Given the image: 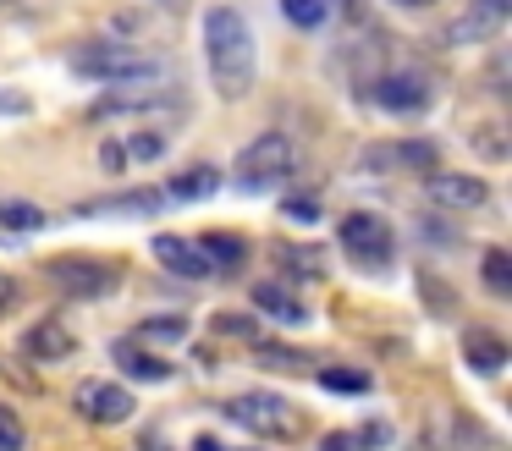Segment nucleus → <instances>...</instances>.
<instances>
[{
	"label": "nucleus",
	"instance_id": "1",
	"mask_svg": "<svg viewBox=\"0 0 512 451\" xmlns=\"http://www.w3.org/2000/svg\"><path fill=\"white\" fill-rule=\"evenodd\" d=\"M204 55H210V83L221 99H243L254 88V33L248 17L232 6L204 11Z\"/></svg>",
	"mask_w": 512,
	"mask_h": 451
},
{
	"label": "nucleus",
	"instance_id": "2",
	"mask_svg": "<svg viewBox=\"0 0 512 451\" xmlns=\"http://www.w3.org/2000/svg\"><path fill=\"white\" fill-rule=\"evenodd\" d=\"M72 72L100 77V83H127V77H160V61L122 39H94L83 50H72Z\"/></svg>",
	"mask_w": 512,
	"mask_h": 451
},
{
	"label": "nucleus",
	"instance_id": "3",
	"mask_svg": "<svg viewBox=\"0 0 512 451\" xmlns=\"http://www.w3.org/2000/svg\"><path fill=\"white\" fill-rule=\"evenodd\" d=\"M226 418L243 424L248 435H270V440H292L303 429V413L276 391H254V396H232L226 402Z\"/></svg>",
	"mask_w": 512,
	"mask_h": 451
},
{
	"label": "nucleus",
	"instance_id": "4",
	"mask_svg": "<svg viewBox=\"0 0 512 451\" xmlns=\"http://www.w3.org/2000/svg\"><path fill=\"white\" fill-rule=\"evenodd\" d=\"M144 110H182V94L166 88V83H149V77H127V83H116L111 94L94 99L89 116L111 121V116H144Z\"/></svg>",
	"mask_w": 512,
	"mask_h": 451
},
{
	"label": "nucleus",
	"instance_id": "5",
	"mask_svg": "<svg viewBox=\"0 0 512 451\" xmlns=\"http://www.w3.org/2000/svg\"><path fill=\"white\" fill-rule=\"evenodd\" d=\"M292 160H298V149H292L287 132H259V138L237 154V182L243 187H270V182H281V176L292 171Z\"/></svg>",
	"mask_w": 512,
	"mask_h": 451
},
{
	"label": "nucleus",
	"instance_id": "6",
	"mask_svg": "<svg viewBox=\"0 0 512 451\" xmlns=\"http://www.w3.org/2000/svg\"><path fill=\"white\" fill-rule=\"evenodd\" d=\"M336 237H342V248L353 253L358 264H386L391 259V226L380 215H369V209H353V215H342V226H336Z\"/></svg>",
	"mask_w": 512,
	"mask_h": 451
},
{
	"label": "nucleus",
	"instance_id": "7",
	"mask_svg": "<svg viewBox=\"0 0 512 451\" xmlns=\"http://www.w3.org/2000/svg\"><path fill=\"white\" fill-rule=\"evenodd\" d=\"M45 275L67 297H105L116 281H122V270H111V264H100V259H50Z\"/></svg>",
	"mask_w": 512,
	"mask_h": 451
},
{
	"label": "nucleus",
	"instance_id": "8",
	"mask_svg": "<svg viewBox=\"0 0 512 451\" xmlns=\"http://www.w3.org/2000/svg\"><path fill=\"white\" fill-rule=\"evenodd\" d=\"M72 402H78V413L94 418V424H122V418H133V391H122V385H111V380H83L78 391H72Z\"/></svg>",
	"mask_w": 512,
	"mask_h": 451
},
{
	"label": "nucleus",
	"instance_id": "9",
	"mask_svg": "<svg viewBox=\"0 0 512 451\" xmlns=\"http://www.w3.org/2000/svg\"><path fill=\"white\" fill-rule=\"evenodd\" d=\"M424 193L441 209H479L490 198V187L479 182V176H463V171H430L424 176Z\"/></svg>",
	"mask_w": 512,
	"mask_h": 451
},
{
	"label": "nucleus",
	"instance_id": "10",
	"mask_svg": "<svg viewBox=\"0 0 512 451\" xmlns=\"http://www.w3.org/2000/svg\"><path fill=\"white\" fill-rule=\"evenodd\" d=\"M369 99H375L380 110H424L430 105V83L413 77V72H386V77H375Z\"/></svg>",
	"mask_w": 512,
	"mask_h": 451
},
{
	"label": "nucleus",
	"instance_id": "11",
	"mask_svg": "<svg viewBox=\"0 0 512 451\" xmlns=\"http://www.w3.org/2000/svg\"><path fill=\"white\" fill-rule=\"evenodd\" d=\"M512 0H474V6L463 11V17L446 28V39L452 44H474V39H490V33H501V22H507Z\"/></svg>",
	"mask_w": 512,
	"mask_h": 451
},
{
	"label": "nucleus",
	"instance_id": "12",
	"mask_svg": "<svg viewBox=\"0 0 512 451\" xmlns=\"http://www.w3.org/2000/svg\"><path fill=\"white\" fill-rule=\"evenodd\" d=\"M155 259L166 264L171 275H182V281H204L210 275V259L199 253V242H188V237H155Z\"/></svg>",
	"mask_w": 512,
	"mask_h": 451
},
{
	"label": "nucleus",
	"instance_id": "13",
	"mask_svg": "<svg viewBox=\"0 0 512 451\" xmlns=\"http://www.w3.org/2000/svg\"><path fill=\"white\" fill-rule=\"evenodd\" d=\"M160 187H138V193H116V198H89V204H78L83 220H100V215H155L160 209Z\"/></svg>",
	"mask_w": 512,
	"mask_h": 451
},
{
	"label": "nucleus",
	"instance_id": "14",
	"mask_svg": "<svg viewBox=\"0 0 512 451\" xmlns=\"http://www.w3.org/2000/svg\"><path fill=\"white\" fill-rule=\"evenodd\" d=\"M446 451H507V440L496 435V429H485L479 418H446V435H441Z\"/></svg>",
	"mask_w": 512,
	"mask_h": 451
},
{
	"label": "nucleus",
	"instance_id": "15",
	"mask_svg": "<svg viewBox=\"0 0 512 451\" xmlns=\"http://www.w3.org/2000/svg\"><path fill=\"white\" fill-rule=\"evenodd\" d=\"M23 352H28V358H39V363H56V358H67V352H72V330L61 325V319H39V325L23 336Z\"/></svg>",
	"mask_w": 512,
	"mask_h": 451
},
{
	"label": "nucleus",
	"instance_id": "16",
	"mask_svg": "<svg viewBox=\"0 0 512 451\" xmlns=\"http://www.w3.org/2000/svg\"><path fill=\"white\" fill-rule=\"evenodd\" d=\"M463 363H468V369H479V374H496L501 363H507V341H501L496 330L474 325L463 336Z\"/></svg>",
	"mask_w": 512,
	"mask_h": 451
},
{
	"label": "nucleus",
	"instance_id": "17",
	"mask_svg": "<svg viewBox=\"0 0 512 451\" xmlns=\"http://www.w3.org/2000/svg\"><path fill=\"white\" fill-rule=\"evenodd\" d=\"M111 358H116V369L133 374V380H171V363L155 358V352H144L138 341H116Z\"/></svg>",
	"mask_w": 512,
	"mask_h": 451
},
{
	"label": "nucleus",
	"instance_id": "18",
	"mask_svg": "<svg viewBox=\"0 0 512 451\" xmlns=\"http://www.w3.org/2000/svg\"><path fill=\"white\" fill-rule=\"evenodd\" d=\"M364 165H380V171H386V165H413V171H430L435 149H430V143H391V149H369Z\"/></svg>",
	"mask_w": 512,
	"mask_h": 451
},
{
	"label": "nucleus",
	"instance_id": "19",
	"mask_svg": "<svg viewBox=\"0 0 512 451\" xmlns=\"http://www.w3.org/2000/svg\"><path fill=\"white\" fill-rule=\"evenodd\" d=\"M386 440H391L386 424H364V429H336V435H325L320 451H375V446H386Z\"/></svg>",
	"mask_w": 512,
	"mask_h": 451
},
{
	"label": "nucleus",
	"instance_id": "20",
	"mask_svg": "<svg viewBox=\"0 0 512 451\" xmlns=\"http://www.w3.org/2000/svg\"><path fill=\"white\" fill-rule=\"evenodd\" d=\"M199 253L210 259V270H237V264L248 259L243 237H232V231H210V237L199 242Z\"/></svg>",
	"mask_w": 512,
	"mask_h": 451
},
{
	"label": "nucleus",
	"instance_id": "21",
	"mask_svg": "<svg viewBox=\"0 0 512 451\" xmlns=\"http://www.w3.org/2000/svg\"><path fill=\"white\" fill-rule=\"evenodd\" d=\"M215 187H221V171H215V165H193V171L171 176L166 198H210Z\"/></svg>",
	"mask_w": 512,
	"mask_h": 451
},
{
	"label": "nucleus",
	"instance_id": "22",
	"mask_svg": "<svg viewBox=\"0 0 512 451\" xmlns=\"http://www.w3.org/2000/svg\"><path fill=\"white\" fill-rule=\"evenodd\" d=\"M479 270H485V286L496 297H512V259H507V248H490L485 259H479Z\"/></svg>",
	"mask_w": 512,
	"mask_h": 451
},
{
	"label": "nucleus",
	"instance_id": "23",
	"mask_svg": "<svg viewBox=\"0 0 512 451\" xmlns=\"http://www.w3.org/2000/svg\"><path fill=\"white\" fill-rule=\"evenodd\" d=\"M254 303L265 308V314H276V319H292V325H303V308L292 303V297L281 292V286H259V292H254Z\"/></svg>",
	"mask_w": 512,
	"mask_h": 451
},
{
	"label": "nucleus",
	"instance_id": "24",
	"mask_svg": "<svg viewBox=\"0 0 512 451\" xmlns=\"http://www.w3.org/2000/svg\"><path fill=\"white\" fill-rule=\"evenodd\" d=\"M320 385H325V391H342V396H364L369 391V374L364 369H325Z\"/></svg>",
	"mask_w": 512,
	"mask_h": 451
},
{
	"label": "nucleus",
	"instance_id": "25",
	"mask_svg": "<svg viewBox=\"0 0 512 451\" xmlns=\"http://www.w3.org/2000/svg\"><path fill=\"white\" fill-rule=\"evenodd\" d=\"M281 11H287V17L298 22V28H320L331 6H325V0H281Z\"/></svg>",
	"mask_w": 512,
	"mask_h": 451
},
{
	"label": "nucleus",
	"instance_id": "26",
	"mask_svg": "<svg viewBox=\"0 0 512 451\" xmlns=\"http://www.w3.org/2000/svg\"><path fill=\"white\" fill-rule=\"evenodd\" d=\"M0 226H12V231H39V226H45V215H39L34 204H0Z\"/></svg>",
	"mask_w": 512,
	"mask_h": 451
},
{
	"label": "nucleus",
	"instance_id": "27",
	"mask_svg": "<svg viewBox=\"0 0 512 451\" xmlns=\"http://www.w3.org/2000/svg\"><path fill=\"white\" fill-rule=\"evenodd\" d=\"M0 451H28V435H23V418L12 407H0Z\"/></svg>",
	"mask_w": 512,
	"mask_h": 451
},
{
	"label": "nucleus",
	"instance_id": "28",
	"mask_svg": "<svg viewBox=\"0 0 512 451\" xmlns=\"http://www.w3.org/2000/svg\"><path fill=\"white\" fill-rule=\"evenodd\" d=\"M221 336H243V341H254V314H215L210 319Z\"/></svg>",
	"mask_w": 512,
	"mask_h": 451
},
{
	"label": "nucleus",
	"instance_id": "29",
	"mask_svg": "<svg viewBox=\"0 0 512 451\" xmlns=\"http://www.w3.org/2000/svg\"><path fill=\"white\" fill-rule=\"evenodd\" d=\"M259 358L276 363V369H309V358H303V352H276V341H265V347H259Z\"/></svg>",
	"mask_w": 512,
	"mask_h": 451
},
{
	"label": "nucleus",
	"instance_id": "30",
	"mask_svg": "<svg viewBox=\"0 0 512 451\" xmlns=\"http://www.w3.org/2000/svg\"><path fill=\"white\" fill-rule=\"evenodd\" d=\"M127 154H138V160H160V154H166V138H160V132H138Z\"/></svg>",
	"mask_w": 512,
	"mask_h": 451
},
{
	"label": "nucleus",
	"instance_id": "31",
	"mask_svg": "<svg viewBox=\"0 0 512 451\" xmlns=\"http://www.w3.org/2000/svg\"><path fill=\"white\" fill-rule=\"evenodd\" d=\"M182 330H188L182 319H144V336H166V341H177Z\"/></svg>",
	"mask_w": 512,
	"mask_h": 451
},
{
	"label": "nucleus",
	"instance_id": "32",
	"mask_svg": "<svg viewBox=\"0 0 512 451\" xmlns=\"http://www.w3.org/2000/svg\"><path fill=\"white\" fill-rule=\"evenodd\" d=\"M287 220H298V226H309V220H320V209H314V198H292V204H287Z\"/></svg>",
	"mask_w": 512,
	"mask_h": 451
},
{
	"label": "nucleus",
	"instance_id": "33",
	"mask_svg": "<svg viewBox=\"0 0 512 451\" xmlns=\"http://www.w3.org/2000/svg\"><path fill=\"white\" fill-rule=\"evenodd\" d=\"M100 160L111 165V171H122V165H127V149H122V143H105V149H100Z\"/></svg>",
	"mask_w": 512,
	"mask_h": 451
},
{
	"label": "nucleus",
	"instance_id": "34",
	"mask_svg": "<svg viewBox=\"0 0 512 451\" xmlns=\"http://www.w3.org/2000/svg\"><path fill=\"white\" fill-rule=\"evenodd\" d=\"M12 303H17V281H12V275H0V314H6Z\"/></svg>",
	"mask_w": 512,
	"mask_h": 451
},
{
	"label": "nucleus",
	"instance_id": "35",
	"mask_svg": "<svg viewBox=\"0 0 512 451\" xmlns=\"http://www.w3.org/2000/svg\"><path fill=\"white\" fill-rule=\"evenodd\" d=\"M0 110H23V99H17V94H0Z\"/></svg>",
	"mask_w": 512,
	"mask_h": 451
},
{
	"label": "nucleus",
	"instance_id": "36",
	"mask_svg": "<svg viewBox=\"0 0 512 451\" xmlns=\"http://www.w3.org/2000/svg\"><path fill=\"white\" fill-rule=\"evenodd\" d=\"M155 6H166V11H182V6H188V0H155Z\"/></svg>",
	"mask_w": 512,
	"mask_h": 451
},
{
	"label": "nucleus",
	"instance_id": "37",
	"mask_svg": "<svg viewBox=\"0 0 512 451\" xmlns=\"http://www.w3.org/2000/svg\"><path fill=\"white\" fill-rule=\"evenodd\" d=\"M397 6H435V0H397Z\"/></svg>",
	"mask_w": 512,
	"mask_h": 451
},
{
	"label": "nucleus",
	"instance_id": "38",
	"mask_svg": "<svg viewBox=\"0 0 512 451\" xmlns=\"http://www.w3.org/2000/svg\"><path fill=\"white\" fill-rule=\"evenodd\" d=\"M199 451H221V446H215V440H199Z\"/></svg>",
	"mask_w": 512,
	"mask_h": 451
}]
</instances>
